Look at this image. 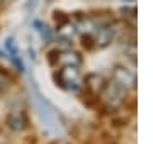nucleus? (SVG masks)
<instances>
[{
    "mask_svg": "<svg viewBox=\"0 0 153 144\" xmlns=\"http://www.w3.org/2000/svg\"><path fill=\"white\" fill-rule=\"evenodd\" d=\"M7 124H9V127L14 129V131H22V129L26 127L27 120H26V117L22 115L21 112H17V114H10V115H9Z\"/></svg>",
    "mask_w": 153,
    "mask_h": 144,
    "instance_id": "4",
    "label": "nucleus"
},
{
    "mask_svg": "<svg viewBox=\"0 0 153 144\" xmlns=\"http://www.w3.org/2000/svg\"><path fill=\"white\" fill-rule=\"evenodd\" d=\"M82 41H83V43H82L83 48H87V49H92V48H94V44H92V43H94V39L90 37V36H83Z\"/></svg>",
    "mask_w": 153,
    "mask_h": 144,
    "instance_id": "5",
    "label": "nucleus"
},
{
    "mask_svg": "<svg viewBox=\"0 0 153 144\" xmlns=\"http://www.w3.org/2000/svg\"><path fill=\"white\" fill-rule=\"evenodd\" d=\"M114 80L116 83L121 87H134V75L131 71H128L126 68L117 66L114 71Z\"/></svg>",
    "mask_w": 153,
    "mask_h": 144,
    "instance_id": "3",
    "label": "nucleus"
},
{
    "mask_svg": "<svg viewBox=\"0 0 153 144\" xmlns=\"http://www.w3.org/2000/svg\"><path fill=\"white\" fill-rule=\"evenodd\" d=\"M33 88H34V97H33V100H34V107H36V110H38V114H39V117L43 119V122L48 126V127H51L53 131H60L61 129V126H60V122L56 120V112H55V109L49 105L48 102L39 95V92H38V88L33 85Z\"/></svg>",
    "mask_w": 153,
    "mask_h": 144,
    "instance_id": "1",
    "label": "nucleus"
},
{
    "mask_svg": "<svg viewBox=\"0 0 153 144\" xmlns=\"http://www.w3.org/2000/svg\"><path fill=\"white\" fill-rule=\"evenodd\" d=\"M55 80L56 85H60L66 90H73L78 83V71L75 66H66L60 73H55Z\"/></svg>",
    "mask_w": 153,
    "mask_h": 144,
    "instance_id": "2",
    "label": "nucleus"
}]
</instances>
